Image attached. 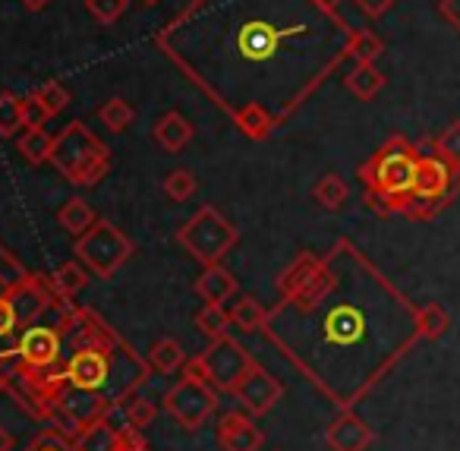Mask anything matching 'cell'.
Returning <instances> with one entry per match:
<instances>
[{
    "label": "cell",
    "mask_w": 460,
    "mask_h": 451,
    "mask_svg": "<svg viewBox=\"0 0 460 451\" xmlns=\"http://www.w3.org/2000/svg\"><path fill=\"white\" fill-rule=\"evenodd\" d=\"M269 325H309L278 347L338 410H353L422 341L416 306L347 240L269 310Z\"/></svg>",
    "instance_id": "6da1fadb"
},
{
    "label": "cell",
    "mask_w": 460,
    "mask_h": 451,
    "mask_svg": "<svg viewBox=\"0 0 460 451\" xmlns=\"http://www.w3.org/2000/svg\"><path fill=\"white\" fill-rule=\"evenodd\" d=\"M142 360L102 316L70 306V350L60 373L48 426L76 436L92 419L111 417L148 382Z\"/></svg>",
    "instance_id": "7a4b0ae2"
},
{
    "label": "cell",
    "mask_w": 460,
    "mask_h": 451,
    "mask_svg": "<svg viewBox=\"0 0 460 451\" xmlns=\"http://www.w3.org/2000/svg\"><path fill=\"white\" fill-rule=\"evenodd\" d=\"M54 300L58 293L51 287V278L41 281L35 275H26L7 249H0V394L7 385L10 363L22 331L39 322Z\"/></svg>",
    "instance_id": "3957f363"
},
{
    "label": "cell",
    "mask_w": 460,
    "mask_h": 451,
    "mask_svg": "<svg viewBox=\"0 0 460 451\" xmlns=\"http://www.w3.org/2000/svg\"><path fill=\"white\" fill-rule=\"evenodd\" d=\"M420 142H410L407 136L385 140L369 158L359 165L357 177L366 186V205L376 215H403L407 218L413 205L416 167H420Z\"/></svg>",
    "instance_id": "277c9868"
},
{
    "label": "cell",
    "mask_w": 460,
    "mask_h": 451,
    "mask_svg": "<svg viewBox=\"0 0 460 451\" xmlns=\"http://www.w3.org/2000/svg\"><path fill=\"white\" fill-rule=\"evenodd\" d=\"M51 165L73 186H98L111 171V149L83 121H73L54 136Z\"/></svg>",
    "instance_id": "5b68a950"
},
{
    "label": "cell",
    "mask_w": 460,
    "mask_h": 451,
    "mask_svg": "<svg viewBox=\"0 0 460 451\" xmlns=\"http://www.w3.org/2000/svg\"><path fill=\"white\" fill-rule=\"evenodd\" d=\"M420 167H416L413 205H410V221H432L438 212H445L460 196V165H451L438 152L420 142Z\"/></svg>",
    "instance_id": "8992f818"
},
{
    "label": "cell",
    "mask_w": 460,
    "mask_h": 451,
    "mask_svg": "<svg viewBox=\"0 0 460 451\" xmlns=\"http://www.w3.org/2000/svg\"><path fill=\"white\" fill-rule=\"evenodd\" d=\"M177 243L202 266H217L240 243V230L215 205H199L196 215L177 230Z\"/></svg>",
    "instance_id": "52a82bcc"
},
{
    "label": "cell",
    "mask_w": 460,
    "mask_h": 451,
    "mask_svg": "<svg viewBox=\"0 0 460 451\" xmlns=\"http://www.w3.org/2000/svg\"><path fill=\"white\" fill-rule=\"evenodd\" d=\"M73 253H76V259L83 262L95 278L108 281V278H114V275L120 272L129 259H133L136 247L114 221L98 218V221L92 224L83 237H76Z\"/></svg>",
    "instance_id": "ba28073f"
},
{
    "label": "cell",
    "mask_w": 460,
    "mask_h": 451,
    "mask_svg": "<svg viewBox=\"0 0 460 451\" xmlns=\"http://www.w3.org/2000/svg\"><path fill=\"white\" fill-rule=\"evenodd\" d=\"M164 410L183 432H199L217 413V392L208 382L183 375L164 392Z\"/></svg>",
    "instance_id": "9c48e42d"
},
{
    "label": "cell",
    "mask_w": 460,
    "mask_h": 451,
    "mask_svg": "<svg viewBox=\"0 0 460 451\" xmlns=\"http://www.w3.org/2000/svg\"><path fill=\"white\" fill-rule=\"evenodd\" d=\"M199 360H202V369H205V382H208L215 392H227V394L234 392L240 375L256 363L246 354L243 344L234 341L230 335L208 341V347L199 354Z\"/></svg>",
    "instance_id": "30bf717a"
},
{
    "label": "cell",
    "mask_w": 460,
    "mask_h": 451,
    "mask_svg": "<svg viewBox=\"0 0 460 451\" xmlns=\"http://www.w3.org/2000/svg\"><path fill=\"white\" fill-rule=\"evenodd\" d=\"M230 394L243 404V410L250 413V417L259 419L278 407V401L284 398V385L265 366L252 363V366L237 379V385H234V392Z\"/></svg>",
    "instance_id": "8fae6325"
},
{
    "label": "cell",
    "mask_w": 460,
    "mask_h": 451,
    "mask_svg": "<svg viewBox=\"0 0 460 451\" xmlns=\"http://www.w3.org/2000/svg\"><path fill=\"white\" fill-rule=\"evenodd\" d=\"M217 445L221 451H262L265 432L246 410H227L217 417Z\"/></svg>",
    "instance_id": "7c38bea8"
},
{
    "label": "cell",
    "mask_w": 460,
    "mask_h": 451,
    "mask_svg": "<svg viewBox=\"0 0 460 451\" xmlns=\"http://www.w3.org/2000/svg\"><path fill=\"white\" fill-rule=\"evenodd\" d=\"M325 445L332 451H369L376 445V429L353 410H338L325 426Z\"/></svg>",
    "instance_id": "4fadbf2b"
},
{
    "label": "cell",
    "mask_w": 460,
    "mask_h": 451,
    "mask_svg": "<svg viewBox=\"0 0 460 451\" xmlns=\"http://www.w3.org/2000/svg\"><path fill=\"white\" fill-rule=\"evenodd\" d=\"M192 287H196V293H199L202 303H215V306L227 303V300L237 297V291H240L237 278H234L221 262H217V266H205Z\"/></svg>",
    "instance_id": "5bb4252c"
},
{
    "label": "cell",
    "mask_w": 460,
    "mask_h": 451,
    "mask_svg": "<svg viewBox=\"0 0 460 451\" xmlns=\"http://www.w3.org/2000/svg\"><path fill=\"white\" fill-rule=\"evenodd\" d=\"M123 442V429L111 423V417L92 419L73 436V448L76 451H117Z\"/></svg>",
    "instance_id": "9a60e30c"
},
{
    "label": "cell",
    "mask_w": 460,
    "mask_h": 451,
    "mask_svg": "<svg viewBox=\"0 0 460 451\" xmlns=\"http://www.w3.org/2000/svg\"><path fill=\"white\" fill-rule=\"evenodd\" d=\"M155 142H158L164 152L177 155L183 152L186 146L192 142V136H196V127H192L190 121H186L183 114H177V111H167L164 117H158V123H155Z\"/></svg>",
    "instance_id": "2e32d148"
},
{
    "label": "cell",
    "mask_w": 460,
    "mask_h": 451,
    "mask_svg": "<svg viewBox=\"0 0 460 451\" xmlns=\"http://www.w3.org/2000/svg\"><path fill=\"white\" fill-rule=\"evenodd\" d=\"M234 123H237L240 133L252 142H262L275 133V117H271L259 102H246L243 108L234 111Z\"/></svg>",
    "instance_id": "e0dca14e"
},
{
    "label": "cell",
    "mask_w": 460,
    "mask_h": 451,
    "mask_svg": "<svg viewBox=\"0 0 460 451\" xmlns=\"http://www.w3.org/2000/svg\"><path fill=\"white\" fill-rule=\"evenodd\" d=\"M385 86H388V77H385L376 64H357L344 77V89L350 92L353 98H359V102H372Z\"/></svg>",
    "instance_id": "ac0fdd59"
},
{
    "label": "cell",
    "mask_w": 460,
    "mask_h": 451,
    "mask_svg": "<svg viewBox=\"0 0 460 451\" xmlns=\"http://www.w3.org/2000/svg\"><path fill=\"white\" fill-rule=\"evenodd\" d=\"M89 281H92V272L79 259L64 262V266H58L51 275V287L60 300H73L76 293H83L85 287H89Z\"/></svg>",
    "instance_id": "d6986e66"
},
{
    "label": "cell",
    "mask_w": 460,
    "mask_h": 451,
    "mask_svg": "<svg viewBox=\"0 0 460 451\" xmlns=\"http://www.w3.org/2000/svg\"><path fill=\"white\" fill-rule=\"evenodd\" d=\"M319 262H322V256H315V253H300V256H296V259L290 262L281 275H278V293H281V297H290V293L300 291V287L315 275Z\"/></svg>",
    "instance_id": "ffe728a7"
},
{
    "label": "cell",
    "mask_w": 460,
    "mask_h": 451,
    "mask_svg": "<svg viewBox=\"0 0 460 451\" xmlns=\"http://www.w3.org/2000/svg\"><path fill=\"white\" fill-rule=\"evenodd\" d=\"M148 366L155 369V373L161 375H173L183 369V363L190 360V356L183 354V347H180V341H173V338H158V341L152 344V350H148Z\"/></svg>",
    "instance_id": "44dd1931"
},
{
    "label": "cell",
    "mask_w": 460,
    "mask_h": 451,
    "mask_svg": "<svg viewBox=\"0 0 460 451\" xmlns=\"http://www.w3.org/2000/svg\"><path fill=\"white\" fill-rule=\"evenodd\" d=\"M95 221H98V218H95V212H92V205L85 203V199H79V196L66 199V203L60 205V212H58V224L70 237H83Z\"/></svg>",
    "instance_id": "7402d4cb"
},
{
    "label": "cell",
    "mask_w": 460,
    "mask_h": 451,
    "mask_svg": "<svg viewBox=\"0 0 460 451\" xmlns=\"http://www.w3.org/2000/svg\"><path fill=\"white\" fill-rule=\"evenodd\" d=\"M16 149H20V155L29 161V165L41 167V165H48L54 155V136L48 133L45 127L26 130V133L20 136V142H16Z\"/></svg>",
    "instance_id": "603a6c76"
},
{
    "label": "cell",
    "mask_w": 460,
    "mask_h": 451,
    "mask_svg": "<svg viewBox=\"0 0 460 451\" xmlns=\"http://www.w3.org/2000/svg\"><path fill=\"white\" fill-rule=\"evenodd\" d=\"M227 312H230V322L237 325L240 331H246V335L265 331V325H269V310L252 297H240Z\"/></svg>",
    "instance_id": "cb8c5ba5"
},
{
    "label": "cell",
    "mask_w": 460,
    "mask_h": 451,
    "mask_svg": "<svg viewBox=\"0 0 460 451\" xmlns=\"http://www.w3.org/2000/svg\"><path fill=\"white\" fill-rule=\"evenodd\" d=\"M313 199L325 212H338L341 205H344L347 199H350V186H347V180L341 177V174H325V177L315 180Z\"/></svg>",
    "instance_id": "d4e9b609"
},
{
    "label": "cell",
    "mask_w": 460,
    "mask_h": 451,
    "mask_svg": "<svg viewBox=\"0 0 460 451\" xmlns=\"http://www.w3.org/2000/svg\"><path fill=\"white\" fill-rule=\"evenodd\" d=\"M416 329H420L422 341H438L451 329V316L441 303H422L416 306Z\"/></svg>",
    "instance_id": "484cf974"
},
{
    "label": "cell",
    "mask_w": 460,
    "mask_h": 451,
    "mask_svg": "<svg viewBox=\"0 0 460 451\" xmlns=\"http://www.w3.org/2000/svg\"><path fill=\"white\" fill-rule=\"evenodd\" d=\"M347 54H350L357 64H376L385 54V41L378 39L372 29H353L347 35Z\"/></svg>",
    "instance_id": "4316f807"
},
{
    "label": "cell",
    "mask_w": 460,
    "mask_h": 451,
    "mask_svg": "<svg viewBox=\"0 0 460 451\" xmlns=\"http://www.w3.org/2000/svg\"><path fill=\"white\" fill-rule=\"evenodd\" d=\"M230 312L224 310V306H215V303H205L202 310L196 312V329L202 331L208 341H215V338H224L230 331Z\"/></svg>",
    "instance_id": "83f0119b"
},
{
    "label": "cell",
    "mask_w": 460,
    "mask_h": 451,
    "mask_svg": "<svg viewBox=\"0 0 460 451\" xmlns=\"http://www.w3.org/2000/svg\"><path fill=\"white\" fill-rule=\"evenodd\" d=\"M98 121H102L111 133H123V130L133 127L136 111H133V104L123 102V98H108V102L102 104V111H98Z\"/></svg>",
    "instance_id": "f1b7e54d"
},
{
    "label": "cell",
    "mask_w": 460,
    "mask_h": 451,
    "mask_svg": "<svg viewBox=\"0 0 460 451\" xmlns=\"http://www.w3.org/2000/svg\"><path fill=\"white\" fill-rule=\"evenodd\" d=\"M22 127V98L13 92H0V140H13Z\"/></svg>",
    "instance_id": "f546056e"
},
{
    "label": "cell",
    "mask_w": 460,
    "mask_h": 451,
    "mask_svg": "<svg viewBox=\"0 0 460 451\" xmlns=\"http://www.w3.org/2000/svg\"><path fill=\"white\" fill-rule=\"evenodd\" d=\"M161 190H164V196L171 199V203H186V199L196 196L199 180H196V174H192L190 167H177V171H171L164 177Z\"/></svg>",
    "instance_id": "4dcf8cb0"
},
{
    "label": "cell",
    "mask_w": 460,
    "mask_h": 451,
    "mask_svg": "<svg viewBox=\"0 0 460 451\" xmlns=\"http://www.w3.org/2000/svg\"><path fill=\"white\" fill-rule=\"evenodd\" d=\"M426 146L432 152H438L441 158H447L451 165H460V121H451L438 136L426 140Z\"/></svg>",
    "instance_id": "1f68e13d"
},
{
    "label": "cell",
    "mask_w": 460,
    "mask_h": 451,
    "mask_svg": "<svg viewBox=\"0 0 460 451\" xmlns=\"http://www.w3.org/2000/svg\"><path fill=\"white\" fill-rule=\"evenodd\" d=\"M123 413H127V426H133V429H148V426L158 419V404L142 398V394H133V398L123 404Z\"/></svg>",
    "instance_id": "d6a6232c"
},
{
    "label": "cell",
    "mask_w": 460,
    "mask_h": 451,
    "mask_svg": "<svg viewBox=\"0 0 460 451\" xmlns=\"http://www.w3.org/2000/svg\"><path fill=\"white\" fill-rule=\"evenodd\" d=\"M129 0H85V10L98 26H114L123 14H127Z\"/></svg>",
    "instance_id": "836d02e7"
},
{
    "label": "cell",
    "mask_w": 460,
    "mask_h": 451,
    "mask_svg": "<svg viewBox=\"0 0 460 451\" xmlns=\"http://www.w3.org/2000/svg\"><path fill=\"white\" fill-rule=\"evenodd\" d=\"M22 451H76V448H73V438L66 436V432H60L45 423V429H41Z\"/></svg>",
    "instance_id": "e575fe53"
},
{
    "label": "cell",
    "mask_w": 460,
    "mask_h": 451,
    "mask_svg": "<svg viewBox=\"0 0 460 451\" xmlns=\"http://www.w3.org/2000/svg\"><path fill=\"white\" fill-rule=\"evenodd\" d=\"M51 117H54L51 108L41 102L39 92H29V95H22V123H26V130L48 127V121H51Z\"/></svg>",
    "instance_id": "d590c367"
},
{
    "label": "cell",
    "mask_w": 460,
    "mask_h": 451,
    "mask_svg": "<svg viewBox=\"0 0 460 451\" xmlns=\"http://www.w3.org/2000/svg\"><path fill=\"white\" fill-rule=\"evenodd\" d=\"M35 92H39L41 102H45L48 108H51V114H54V117H58L60 111L66 108V104H70V92H66L60 83H54V79H51V83H45V86H39Z\"/></svg>",
    "instance_id": "8d00e7d4"
},
{
    "label": "cell",
    "mask_w": 460,
    "mask_h": 451,
    "mask_svg": "<svg viewBox=\"0 0 460 451\" xmlns=\"http://www.w3.org/2000/svg\"><path fill=\"white\" fill-rule=\"evenodd\" d=\"M353 4H357L359 14L369 16V20H382V16L394 7V0H353Z\"/></svg>",
    "instance_id": "74e56055"
},
{
    "label": "cell",
    "mask_w": 460,
    "mask_h": 451,
    "mask_svg": "<svg viewBox=\"0 0 460 451\" xmlns=\"http://www.w3.org/2000/svg\"><path fill=\"white\" fill-rule=\"evenodd\" d=\"M438 14L454 32H460V0H438Z\"/></svg>",
    "instance_id": "f35d334b"
},
{
    "label": "cell",
    "mask_w": 460,
    "mask_h": 451,
    "mask_svg": "<svg viewBox=\"0 0 460 451\" xmlns=\"http://www.w3.org/2000/svg\"><path fill=\"white\" fill-rule=\"evenodd\" d=\"M117 451H152V448H148V442L142 438V429H133V426H129V429H123V442Z\"/></svg>",
    "instance_id": "ab89813d"
},
{
    "label": "cell",
    "mask_w": 460,
    "mask_h": 451,
    "mask_svg": "<svg viewBox=\"0 0 460 451\" xmlns=\"http://www.w3.org/2000/svg\"><path fill=\"white\" fill-rule=\"evenodd\" d=\"M16 448V438H13V432L7 429V426L0 423V451H13Z\"/></svg>",
    "instance_id": "60d3db41"
},
{
    "label": "cell",
    "mask_w": 460,
    "mask_h": 451,
    "mask_svg": "<svg viewBox=\"0 0 460 451\" xmlns=\"http://www.w3.org/2000/svg\"><path fill=\"white\" fill-rule=\"evenodd\" d=\"M313 4H315V7H319L325 16H334V14H338L341 4H344V0H313Z\"/></svg>",
    "instance_id": "b9f144b4"
},
{
    "label": "cell",
    "mask_w": 460,
    "mask_h": 451,
    "mask_svg": "<svg viewBox=\"0 0 460 451\" xmlns=\"http://www.w3.org/2000/svg\"><path fill=\"white\" fill-rule=\"evenodd\" d=\"M22 7L29 10V14H41V10H48L54 4V0H20Z\"/></svg>",
    "instance_id": "7bdbcfd3"
},
{
    "label": "cell",
    "mask_w": 460,
    "mask_h": 451,
    "mask_svg": "<svg viewBox=\"0 0 460 451\" xmlns=\"http://www.w3.org/2000/svg\"><path fill=\"white\" fill-rule=\"evenodd\" d=\"M142 4H146V7H152V4H158V0H142Z\"/></svg>",
    "instance_id": "ee69618b"
}]
</instances>
